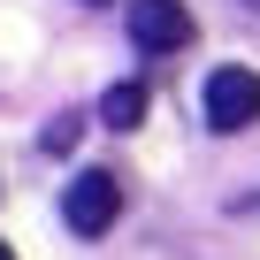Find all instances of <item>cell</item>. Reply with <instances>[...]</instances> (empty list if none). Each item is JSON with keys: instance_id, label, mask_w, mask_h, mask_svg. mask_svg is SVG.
Instances as JSON below:
<instances>
[{"instance_id": "obj_2", "label": "cell", "mask_w": 260, "mask_h": 260, "mask_svg": "<svg viewBox=\"0 0 260 260\" xmlns=\"http://www.w3.org/2000/svg\"><path fill=\"white\" fill-rule=\"evenodd\" d=\"M61 214H69V230H77V237H107V230H115V214H122V176H115V169H84V176L69 184Z\"/></svg>"}, {"instance_id": "obj_3", "label": "cell", "mask_w": 260, "mask_h": 260, "mask_svg": "<svg viewBox=\"0 0 260 260\" xmlns=\"http://www.w3.org/2000/svg\"><path fill=\"white\" fill-rule=\"evenodd\" d=\"M130 39L146 54H176L191 46V8L184 0H130Z\"/></svg>"}, {"instance_id": "obj_6", "label": "cell", "mask_w": 260, "mask_h": 260, "mask_svg": "<svg viewBox=\"0 0 260 260\" xmlns=\"http://www.w3.org/2000/svg\"><path fill=\"white\" fill-rule=\"evenodd\" d=\"M0 260H16V252H8V237H0Z\"/></svg>"}, {"instance_id": "obj_7", "label": "cell", "mask_w": 260, "mask_h": 260, "mask_svg": "<svg viewBox=\"0 0 260 260\" xmlns=\"http://www.w3.org/2000/svg\"><path fill=\"white\" fill-rule=\"evenodd\" d=\"M245 8H260V0H245Z\"/></svg>"}, {"instance_id": "obj_5", "label": "cell", "mask_w": 260, "mask_h": 260, "mask_svg": "<svg viewBox=\"0 0 260 260\" xmlns=\"http://www.w3.org/2000/svg\"><path fill=\"white\" fill-rule=\"evenodd\" d=\"M77 138H84V115H54L39 146H46V153H77Z\"/></svg>"}, {"instance_id": "obj_1", "label": "cell", "mask_w": 260, "mask_h": 260, "mask_svg": "<svg viewBox=\"0 0 260 260\" xmlns=\"http://www.w3.org/2000/svg\"><path fill=\"white\" fill-rule=\"evenodd\" d=\"M199 115H207V130H222V138H237V130H252L260 122V69H214L207 77V92H199Z\"/></svg>"}, {"instance_id": "obj_4", "label": "cell", "mask_w": 260, "mask_h": 260, "mask_svg": "<svg viewBox=\"0 0 260 260\" xmlns=\"http://www.w3.org/2000/svg\"><path fill=\"white\" fill-rule=\"evenodd\" d=\"M100 122H107V130H138V122H146V84H138V77L107 84V92H100Z\"/></svg>"}]
</instances>
